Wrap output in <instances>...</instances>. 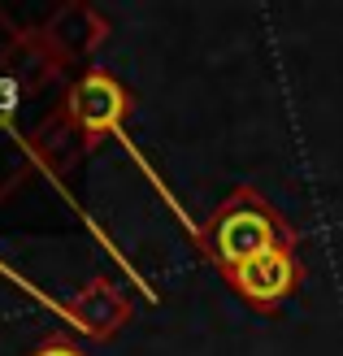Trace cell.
Masks as SVG:
<instances>
[{"mask_svg": "<svg viewBox=\"0 0 343 356\" xmlns=\"http://www.w3.org/2000/svg\"><path fill=\"white\" fill-rule=\"evenodd\" d=\"M131 113V92L109 74V70H87V74L70 87V118L74 127L92 139L118 135L122 139V118Z\"/></svg>", "mask_w": 343, "mask_h": 356, "instance_id": "7a4b0ae2", "label": "cell"}, {"mask_svg": "<svg viewBox=\"0 0 343 356\" xmlns=\"http://www.w3.org/2000/svg\"><path fill=\"white\" fill-rule=\"evenodd\" d=\"M31 356H87V352H83L74 339H70V334H48V339L35 348Z\"/></svg>", "mask_w": 343, "mask_h": 356, "instance_id": "5b68a950", "label": "cell"}, {"mask_svg": "<svg viewBox=\"0 0 343 356\" xmlns=\"http://www.w3.org/2000/svg\"><path fill=\"white\" fill-rule=\"evenodd\" d=\"M230 291L252 305L257 313H274L287 296L300 287V261H296V248H282V252H265L257 261L239 265L234 274H226Z\"/></svg>", "mask_w": 343, "mask_h": 356, "instance_id": "3957f363", "label": "cell"}, {"mask_svg": "<svg viewBox=\"0 0 343 356\" xmlns=\"http://www.w3.org/2000/svg\"><path fill=\"white\" fill-rule=\"evenodd\" d=\"M196 239H200V252L222 274H234L239 265L257 261L265 252L296 248V230L257 187H239L213 209V218L196 230Z\"/></svg>", "mask_w": 343, "mask_h": 356, "instance_id": "6da1fadb", "label": "cell"}, {"mask_svg": "<svg viewBox=\"0 0 343 356\" xmlns=\"http://www.w3.org/2000/svg\"><path fill=\"white\" fill-rule=\"evenodd\" d=\"M65 317L74 326H83L92 339H113V334L126 326V317H131V305L122 300V291L113 282L104 278H92L87 287L65 305Z\"/></svg>", "mask_w": 343, "mask_h": 356, "instance_id": "277c9868", "label": "cell"}]
</instances>
